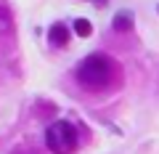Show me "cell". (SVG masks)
I'll return each instance as SVG.
<instances>
[{"mask_svg":"<svg viewBox=\"0 0 159 154\" xmlns=\"http://www.w3.org/2000/svg\"><path fill=\"white\" fill-rule=\"evenodd\" d=\"M117 80H119V67L114 64V58L103 56V53H90L77 67V82L85 91L101 93L106 88H111Z\"/></svg>","mask_w":159,"mask_h":154,"instance_id":"cell-1","label":"cell"},{"mask_svg":"<svg viewBox=\"0 0 159 154\" xmlns=\"http://www.w3.org/2000/svg\"><path fill=\"white\" fill-rule=\"evenodd\" d=\"M45 146H48V152H53V154H74L77 146H80L77 128H74L72 122H66V120L51 122L48 130H45Z\"/></svg>","mask_w":159,"mask_h":154,"instance_id":"cell-2","label":"cell"},{"mask_svg":"<svg viewBox=\"0 0 159 154\" xmlns=\"http://www.w3.org/2000/svg\"><path fill=\"white\" fill-rule=\"evenodd\" d=\"M69 37H72V32H69V27L66 24H53L51 27V32H48V43H51V48H64L69 43Z\"/></svg>","mask_w":159,"mask_h":154,"instance_id":"cell-3","label":"cell"},{"mask_svg":"<svg viewBox=\"0 0 159 154\" xmlns=\"http://www.w3.org/2000/svg\"><path fill=\"white\" fill-rule=\"evenodd\" d=\"M111 27H114V32H133V27H135V16H133V11H119L117 16H114Z\"/></svg>","mask_w":159,"mask_h":154,"instance_id":"cell-4","label":"cell"},{"mask_svg":"<svg viewBox=\"0 0 159 154\" xmlns=\"http://www.w3.org/2000/svg\"><path fill=\"white\" fill-rule=\"evenodd\" d=\"M13 32V16L3 3H0V35H11Z\"/></svg>","mask_w":159,"mask_h":154,"instance_id":"cell-5","label":"cell"},{"mask_svg":"<svg viewBox=\"0 0 159 154\" xmlns=\"http://www.w3.org/2000/svg\"><path fill=\"white\" fill-rule=\"evenodd\" d=\"M74 32H77L80 37H90L93 35V24L88 21V19H77V21H74Z\"/></svg>","mask_w":159,"mask_h":154,"instance_id":"cell-6","label":"cell"},{"mask_svg":"<svg viewBox=\"0 0 159 154\" xmlns=\"http://www.w3.org/2000/svg\"><path fill=\"white\" fill-rule=\"evenodd\" d=\"M13 154H32V152H29V149H16Z\"/></svg>","mask_w":159,"mask_h":154,"instance_id":"cell-7","label":"cell"},{"mask_svg":"<svg viewBox=\"0 0 159 154\" xmlns=\"http://www.w3.org/2000/svg\"><path fill=\"white\" fill-rule=\"evenodd\" d=\"M93 3H98V6H103V3H106V0H93Z\"/></svg>","mask_w":159,"mask_h":154,"instance_id":"cell-8","label":"cell"}]
</instances>
